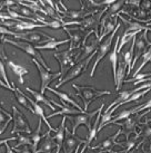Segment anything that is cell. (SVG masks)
I'll return each mask as SVG.
<instances>
[{
  "mask_svg": "<svg viewBox=\"0 0 151 153\" xmlns=\"http://www.w3.org/2000/svg\"><path fill=\"white\" fill-rule=\"evenodd\" d=\"M7 64H8L9 68L13 72V74H16V75L18 76V78H19V83H20V84H23V83H25V81H23V76L29 73L28 72V69H27L25 66L19 65V64H17V63H15V62H12L11 59L7 60Z\"/></svg>",
  "mask_w": 151,
  "mask_h": 153,
  "instance_id": "cell-20",
  "label": "cell"
},
{
  "mask_svg": "<svg viewBox=\"0 0 151 153\" xmlns=\"http://www.w3.org/2000/svg\"><path fill=\"white\" fill-rule=\"evenodd\" d=\"M32 63L36 65L38 72H39V75H40V79H41V91H40V93L45 95V92H46L47 87L49 86V84H50L52 81L57 79V78L60 79V78H61V74H60V72L51 73V72H49V71H47V69H45L43 66L36 59H32Z\"/></svg>",
  "mask_w": 151,
  "mask_h": 153,
  "instance_id": "cell-8",
  "label": "cell"
},
{
  "mask_svg": "<svg viewBox=\"0 0 151 153\" xmlns=\"http://www.w3.org/2000/svg\"><path fill=\"white\" fill-rule=\"evenodd\" d=\"M143 124V125H146V128H143L142 132H141V136H142V143H144V142H147V141L151 140V126L150 125H148V124L146 123H141Z\"/></svg>",
  "mask_w": 151,
  "mask_h": 153,
  "instance_id": "cell-37",
  "label": "cell"
},
{
  "mask_svg": "<svg viewBox=\"0 0 151 153\" xmlns=\"http://www.w3.org/2000/svg\"><path fill=\"white\" fill-rule=\"evenodd\" d=\"M16 34H17V33H13V31H11V30H9L8 28H6V27L0 25V36H6V35H9V36H12L13 38H15Z\"/></svg>",
  "mask_w": 151,
  "mask_h": 153,
  "instance_id": "cell-39",
  "label": "cell"
},
{
  "mask_svg": "<svg viewBox=\"0 0 151 153\" xmlns=\"http://www.w3.org/2000/svg\"><path fill=\"white\" fill-rule=\"evenodd\" d=\"M0 39H1L4 44L8 43V44H10V45H13L15 47L20 48L21 51H23L26 54H28L29 56L34 57V59L38 60V62H39V63L43 66V68H45V69L49 71V72L51 71V67L47 65V63L45 62V59H43L42 55L37 51V49H36V48H34V46H32V45H31V44L26 43V42H17V40H13V39L7 38L6 36H0Z\"/></svg>",
  "mask_w": 151,
  "mask_h": 153,
  "instance_id": "cell-2",
  "label": "cell"
},
{
  "mask_svg": "<svg viewBox=\"0 0 151 153\" xmlns=\"http://www.w3.org/2000/svg\"><path fill=\"white\" fill-rule=\"evenodd\" d=\"M143 153H151V140L144 142V145L142 146Z\"/></svg>",
  "mask_w": 151,
  "mask_h": 153,
  "instance_id": "cell-41",
  "label": "cell"
},
{
  "mask_svg": "<svg viewBox=\"0 0 151 153\" xmlns=\"http://www.w3.org/2000/svg\"><path fill=\"white\" fill-rule=\"evenodd\" d=\"M141 4H142V10L151 8V1H141Z\"/></svg>",
  "mask_w": 151,
  "mask_h": 153,
  "instance_id": "cell-45",
  "label": "cell"
},
{
  "mask_svg": "<svg viewBox=\"0 0 151 153\" xmlns=\"http://www.w3.org/2000/svg\"><path fill=\"white\" fill-rule=\"evenodd\" d=\"M26 91L34 96V102L36 103H38V104H39V103H40V104H45V105H47L50 110L55 111V105L50 104L51 103L50 100H49V98H47L43 94H41L40 92H37V91H34V89H31L30 87H26Z\"/></svg>",
  "mask_w": 151,
  "mask_h": 153,
  "instance_id": "cell-23",
  "label": "cell"
},
{
  "mask_svg": "<svg viewBox=\"0 0 151 153\" xmlns=\"http://www.w3.org/2000/svg\"><path fill=\"white\" fill-rule=\"evenodd\" d=\"M43 25H46V27H50V28H54V29H59V28H63L62 22H57V20H52V22H45Z\"/></svg>",
  "mask_w": 151,
  "mask_h": 153,
  "instance_id": "cell-38",
  "label": "cell"
},
{
  "mask_svg": "<svg viewBox=\"0 0 151 153\" xmlns=\"http://www.w3.org/2000/svg\"><path fill=\"white\" fill-rule=\"evenodd\" d=\"M15 96H16L18 103L20 104L21 106H23L25 108H27V110L29 111V112H31L32 114H34V107L31 106V104H30L29 97H27L25 94L22 93L19 88H17V87H16V89H15Z\"/></svg>",
  "mask_w": 151,
  "mask_h": 153,
  "instance_id": "cell-27",
  "label": "cell"
},
{
  "mask_svg": "<svg viewBox=\"0 0 151 153\" xmlns=\"http://www.w3.org/2000/svg\"><path fill=\"white\" fill-rule=\"evenodd\" d=\"M66 119L67 116H62V121L59 125V128H57V132H56V135L52 136L54 140L57 143V148H56V153H60L61 149H62L63 141H65V135H66Z\"/></svg>",
  "mask_w": 151,
  "mask_h": 153,
  "instance_id": "cell-16",
  "label": "cell"
},
{
  "mask_svg": "<svg viewBox=\"0 0 151 153\" xmlns=\"http://www.w3.org/2000/svg\"><path fill=\"white\" fill-rule=\"evenodd\" d=\"M4 145H6V149H7L6 153H16V152H15V151L12 150V148H11V146H10V145H9L8 143H6Z\"/></svg>",
  "mask_w": 151,
  "mask_h": 153,
  "instance_id": "cell-47",
  "label": "cell"
},
{
  "mask_svg": "<svg viewBox=\"0 0 151 153\" xmlns=\"http://www.w3.org/2000/svg\"><path fill=\"white\" fill-rule=\"evenodd\" d=\"M149 43H148V35L147 31H144L140 37L137 38L136 40V46H134V56H133V60H132V65H131V69L134 67L136 63L138 62V59L142 56V54L144 53V49L148 47Z\"/></svg>",
  "mask_w": 151,
  "mask_h": 153,
  "instance_id": "cell-12",
  "label": "cell"
},
{
  "mask_svg": "<svg viewBox=\"0 0 151 153\" xmlns=\"http://www.w3.org/2000/svg\"><path fill=\"white\" fill-rule=\"evenodd\" d=\"M144 110H151V98L146 103V104L140 105V107H139V113H140L141 111H144Z\"/></svg>",
  "mask_w": 151,
  "mask_h": 153,
  "instance_id": "cell-42",
  "label": "cell"
},
{
  "mask_svg": "<svg viewBox=\"0 0 151 153\" xmlns=\"http://www.w3.org/2000/svg\"><path fill=\"white\" fill-rule=\"evenodd\" d=\"M12 113H13V128L11 131V134H16V133H26V134H31V128H30L28 120L26 119V116L17 107L12 105Z\"/></svg>",
  "mask_w": 151,
  "mask_h": 153,
  "instance_id": "cell-5",
  "label": "cell"
},
{
  "mask_svg": "<svg viewBox=\"0 0 151 153\" xmlns=\"http://www.w3.org/2000/svg\"><path fill=\"white\" fill-rule=\"evenodd\" d=\"M86 143V140L80 139L79 136L72 135L71 131H69L68 128L66 126V135H65V141H63L62 150L63 153H72L75 152L76 148L79 144L84 145Z\"/></svg>",
  "mask_w": 151,
  "mask_h": 153,
  "instance_id": "cell-11",
  "label": "cell"
},
{
  "mask_svg": "<svg viewBox=\"0 0 151 153\" xmlns=\"http://www.w3.org/2000/svg\"><path fill=\"white\" fill-rule=\"evenodd\" d=\"M126 4H133L134 7H140V4H141V1H125Z\"/></svg>",
  "mask_w": 151,
  "mask_h": 153,
  "instance_id": "cell-46",
  "label": "cell"
},
{
  "mask_svg": "<svg viewBox=\"0 0 151 153\" xmlns=\"http://www.w3.org/2000/svg\"><path fill=\"white\" fill-rule=\"evenodd\" d=\"M126 4L125 1H114L111 6H109L108 7V9H107V13H106V15H108L110 18H112V17H114L116 16V13L120 10V9L123 7V4Z\"/></svg>",
  "mask_w": 151,
  "mask_h": 153,
  "instance_id": "cell-33",
  "label": "cell"
},
{
  "mask_svg": "<svg viewBox=\"0 0 151 153\" xmlns=\"http://www.w3.org/2000/svg\"><path fill=\"white\" fill-rule=\"evenodd\" d=\"M139 107H140V105L120 112V114H118L117 116H114L113 119H111V121L108 123V125H109V124H116V123H118L119 121H125L126 119L130 117V116H132V115L138 114V113H139Z\"/></svg>",
  "mask_w": 151,
  "mask_h": 153,
  "instance_id": "cell-25",
  "label": "cell"
},
{
  "mask_svg": "<svg viewBox=\"0 0 151 153\" xmlns=\"http://www.w3.org/2000/svg\"><path fill=\"white\" fill-rule=\"evenodd\" d=\"M134 15H138L139 17H144L147 13H146V11H144V10H138V11L134 13Z\"/></svg>",
  "mask_w": 151,
  "mask_h": 153,
  "instance_id": "cell-48",
  "label": "cell"
},
{
  "mask_svg": "<svg viewBox=\"0 0 151 153\" xmlns=\"http://www.w3.org/2000/svg\"><path fill=\"white\" fill-rule=\"evenodd\" d=\"M43 27H46V25H43V24H34V22H23V20H21V22H17L16 25H15V30L19 33V31H27V30H30V31H32L34 29L36 28H43Z\"/></svg>",
  "mask_w": 151,
  "mask_h": 153,
  "instance_id": "cell-26",
  "label": "cell"
},
{
  "mask_svg": "<svg viewBox=\"0 0 151 153\" xmlns=\"http://www.w3.org/2000/svg\"><path fill=\"white\" fill-rule=\"evenodd\" d=\"M11 120H13L12 115L0 106V134H4V130L7 128L9 122H11Z\"/></svg>",
  "mask_w": 151,
  "mask_h": 153,
  "instance_id": "cell-28",
  "label": "cell"
},
{
  "mask_svg": "<svg viewBox=\"0 0 151 153\" xmlns=\"http://www.w3.org/2000/svg\"><path fill=\"white\" fill-rule=\"evenodd\" d=\"M63 29L66 33H68L69 35V37H70V47H69V49H80V45H81V42H82V34H81V31L80 30H76L75 33L72 34L70 33V30L68 29L67 27H63Z\"/></svg>",
  "mask_w": 151,
  "mask_h": 153,
  "instance_id": "cell-21",
  "label": "cell"
},
{
  "mask_svg": "<svg viewBox=\"0 0 151 153\" xmlns=\"http://www.w3.org/2000/svg\"><path fill=\"white\" fill-rule=\"evenodd\" d=\"M117 18H116V20H114V22H111V19L110 20H108V22H106L105 25V28H103V30H102V33H101L100 35H99V39H97L99 43L101 44V40L105 38V37H107L108 35H110V33H112L113 30H114V28H116V24H117Z\"/></svg>",
  "mask_w": 151,
  "mask_h": 153,
  "instance_id": "cell-32",
  "label": "cell"
},
{
  "mask_svg": "<svg viewBox=\"0 0 151 153\" xmlns=\"http://www.w3.org/2000/svg\"><path fill=\"white\" fill-rule=\"evenodd\" d=\"M103 104L101 105L98 110L93 111L91 113H88V112H84V113H80V114L76 115V116H67V119L69 121H71V124H72V128H71V134L72 135H76V132H77V128L81 126V125H86L87 128H88L89 131H90V128H91V120L95 115H97L101 110H103Z\"/></svg>",
  "mask_w": 151,
  "mask_h": 153,
  "instance_id": "cell-3",
  "label": "cell"
},
{
  "mask_svg": "<svg viewBox=\"0 0 151 153\" xmlns=\"http://www.w3.org/2000/svg\"><path fill=\"white\" fill-rule=\"evenodd\" d=\"M0 86H1V87H4V88H7V89H9V91H11V89L9 88L8 86H7V84H6V83L1 79V78H0Z\"/></svg>",
  "mask_w": 151,
  "mask_h": 153,
  "instance_id": "cell-49",
  "label": "cell"
},
{
  "mask_svg": "<svg viewBox=\"0 0 151 153\" xmlns=\"http://www.w3.org/2000/svg\"><path fill=\"white\" fill-rule=\"evenodd\" d=\"M16 153H31V151H30L28 148H26V146H23L22 149H16V150H13Z\"/></svg>",
  "mask_w": 151,
  "mask_h": 153,
  "instance_id": "cell-44",
  "label": "cell"
},
{
  "mask_svg": "<svg viewBox=\"0 0 151 153\" xmlns=\"http://www.w3.org/2000/svg\"><path fill=\"white\" fill-rule=\"evenodd\" d=\"M16 39H20V40H23L26 43H40L39 45H43L46 44L47 42H50V40H54V37H50L46 34H39L37 31H29V33H17L16 36H15Z\"/></svg>",
  "mask_w": 151,
  "mask_h": 153,
  "instance_id": "cell-10",
  "label": "cell"
},
{
  "mask_svg": "<svg viewBox=\"0 0 151 153\" xmlns=\"http://www.w3.org/2000/svg\"><path fill=\"white\" fill-rule=\"evenodd\" d=\"M150 91H151L150 88H148V89H143V91H140V92H137V93H134L133 95H131L130 97L127 100L126 102L122 103V105H125V104H127V103H131V102H134V101H138V100H140L141 97H143L146 94L149 93Z\"/></svg>",
  "mask_w": 151,
  "mask_h": 153,
  "instance_id": "cell-36",
  "label": "cell"
},
{
  "mask_svg": "<svg viewBox=\"0 0 151 153\" xmlns=\"http://www.w3.org/2000/svg\"><path fill=\"white\" fill-rule=\"evenodd\" d=\"M81 145H82V144H79V145H78V146H77V148H76L75 152H73V153H79V152H80V151H79V149H80V146H81Z\"/></svg>",
  "mask_w": 151,
  "mask_h": 153,
  "instance_id": "cell-51",
  "label": "cell"
},
{
  "mask_svg": "<svg viewBox=\"0 0 151 153\" xmlns=\"http://www.w3.org/2000/svg\"><path fill=\"white\" fill-rule=\"evenodd\" d=\"M17 140V136H13V137H8V139H0V146L2 144H6V143H8L9 141H15Z\"/></svg>",
  "mask_w": 151,
  "mask_h": 153,
  "instance_id": "cell-43",
  "label": "cell"
},
{
  "mask_svg": "<svg viewBox=\"0 0 151 153\" xmlns=\"http://www.w3.org/2000/svg\"><path fill=\"white\" fill-rule=\"evenodd\" d=\"M108 150H98V151H93V150H91L89 153H103V152H107Z\"/></svg>",
  "mask_w": 151,
  "mask_h": 153,
  "instance_id": "cell-50",
  "label": "cell"
},
{
  "mask_svg": "<svg viewBox=\"0 0 151 153\" xmlns=\"http://www.w3.org/2000/svg\"><path fill=\"white\" fill-rule=\"evenodd\" d=\"M50 131H47V135L45 137V141L42 142V144L40 145V148H38L36 153H52L54 150L57 148V143L54 140V137L51 136Z\"/></svg>",
  "mask_w": 151,
  "mask_h": 153,
  "instance_id": "cell-18",
  "label": "cell"
},
{
  "mask_svg": "<svg viewBox=\"0 0 151 153\" xmlns=\"http://www.w3.org/2000/svg\"><path fill=\"white\" fill-rule=\"evenodd\" d=\"M120 26H121V24L117 22V26H116L114 30L111 33V35H109L105 42L99 45V48H98V51H97V58H96V60H95L93 67L91 68V72H90V77H93L97 66L99 65V63L103 59V57H105V56L108 54V51H110V47H111V43H112V40H113V37L117 36V31H118V29L120 28Z\"/></svg>",
  "mask_w": 151,
  "mask_h": 153,
  "instance_id": "cell-4",
  "label": "cell"
},
{
  "mask_svg": "<svg viewBox=\"0 0 151 153\" xmlns=\"http://www.w3.org/2000/svg\"><path fill=\"white\" fill-rule=\"evenodd\" d=\"M72 87L77 91V96H79L82 100V102L84 103V112L88 111L89 105L92 101L97 100L98 97L103 96V95H111V93L108 91H99L91 85L81 86L77 85V84H72Z\"/></svg>",
  "mask_w": 151,
  "mask_h": 153,
  "instance_id": "cell-1",
  "label": "cell"
},
{
  "mask_svg": "<svg viewBox=\"0 0 151 153\" xmlns=\"http://www.w3.org/2000/svg\"><path fill=\"white\" fill-rule=\"evenodd\" d=\"M92 57H93V55H91L90 57H88L87 59L81 60V62H79L78 64H76L75 66H73V67H72L71 69H70V71H69V72H68L67 74L61 78V79H60V82H58L57 84H55L56 89L59 88L60 86H62L63 84H66L67 82L72 81L73 78H77L78 76H80V75L82 74V72L87 69L89 63H90L91 59H92Z\"/></svg>",
  "mask_w": 151,
  "mask_h": 153,
  "instance_id": "cell-6",
  "label": "cell"
},
{
  "mask_svg": "<svg viewBox=\"0 0 151 153\" xmlns=\"http://www.w3.org/2000/svg\"><path fill=\"white\" fill-rule=\"evenodd\" d=\"M149 62H151V45H150V48L147 49V51L142 54V56H141V63H140V65H139L138 67L136 68V72L133 73V77L137 76L138 74H140V71H141Z\"/></svg>",
  "mask_w": 151,
  "mask_h": 153,
  "instance_id": "cell-31",
  "label": "cell"
},
{
  "mask_svg": "<svg viewBox=\"0 0 151 153\" xmlns=\"http://www.w3.org/2000/svg\"><path fill=\"white\" fill-rule=\"evenodd\" d=\"M0 78H1V79L7 84V86H8L9 88L11 89L12 92L16 89L15 85H13V84H10V82H9L8 76H7V72H6V68H4V64L1 59H0Z\"/></svg>",
  "mask_w": 151,
  "mask_h": 153,
  "instance_id": "cell-35",
  "label": "cell"
},
{
  "mask_svg": "<svg viewBox=\"0 0 151 153\" xmlns=\"http://www.w3.org/2000/svg\"><path fill=\"white\" fill-rule=\"evenodd\" d=\"M17 140H18V143L12 148L13 150L18 149L19 146L32 145V142H31V137H30V135H23L22 133H18V134H17Z\"/></svg>",
  "mask_w": 151,
  "mask_h": 153,
  "instance_id": "cell-34",
  "label": "cell"
},
{
  "mask_svg": "<svg viewBox=\"0 0 151 153\" xmlns=\"http://www.w3.org/2000/svg\"><path fill=\"white\" fill-rule=\"evenodd\" d=\"M0 59L4 60V62H7L9 59L7 55H6V53H4V43L1 39H0Z\"/></svg>",
  "mask_w": 151,
  "mask_h": 153,
  "instance_id": "cell-40",
  "label": "cell"
},
{
  "mask_svg": "<svg viewBox=\"0 0 151 153\" xmlns=\"http://www.w3.org/2000/svg\"><path fill=\"white\" fill-rule=\"evenodd\" d=\"M42 121L41 119H39V121H38V126L37 128L34 130L31 134H30V137H31V142H32V145H31V148H32V153H36L38 150V145H39V143H40V141L42 140V139H45L47 135L46 134H41V128H42Z\"/></svg>",
  "mask_w": 151,
  "mask_h": 153,
  "instance_id": "cell-17",
  "label": "cell"
},
{
  "mask_svg": "<svg viewBox=\"0 0 151 153\" xmlns=\"http://www.w3.org/2000/svg\"><path fill=\"white\" fill-rule=\"evenodd\" d=\"M148 113H150V110H148L147 112H144L143 114L139 115V116H138V114L132 115V116H130V117H128V119L125 120V122L116 123L117 125H119V126H121L122 128L121 134H125V135H126V140L129 139L130 134H132V133H133L134 135H138L139 133H137V131H136V130H137V125H138L140 119L142 117L143 115L148 114Z\"/></svg>",
  "mask_w": 151,
  "mask_h": 153,
  "instance_id": "cell-9",
  "label": "cell"
},
{
  "mask_svg": "<svg viewBox=\"0 0 151 153\" xmlns=\"http://www.w3.org/2000/svg\"><path fill=\"white\" fill-rule=\"evenodd\" d=\"M47 91H49V92H51V93H54L55 95H57L61 101H62L63 103H67V104H70L72 107H75V108H77V110L81 111V112H84V110L82 108V107L80 106L78 103L76 102L75 100H72L68 94L63 93V92H60V91H58V89L56 88H52V87H50V86H48L47 87Z\"/></svg>",
  "mask_w": 151,
  "mask_h": 153,
  "instance_id": "cell-19",
  "label": "cell"
},
{
  "mask_svg": "<svg viewBox=\"0 0 151 153\" xmlns=\"http://www.w3.org/2000/svg\"><path fill=\"white\" fill-rule=\"evenodd\" d=\"M120 134H121V130H120V131H118L116 134H113V135L107 137L106 140H103L98 145L90 146V149L93 150V151H96V150H111L113 146H116V145H120V146H122V148H125V144H123V143L116 141L118 139V136L120 135Z\"/></svg>",
  "mask_w": 151,
  "mask_h": 153,
  "instance_id": "cell-13",
  "label": "cell"
},
{
  "mask_svg": "<svg viewBox=\"0 0 151 153\" xmlns=\"http://www.w3.org/2000/svg\"><path fill=\"white\" fill-rule=\"evenodd\" d=\"M29 100H30V104H31V106L34 107V114L38 115V116H39V119H41L42 121L46 123V125L49 128V131H50V132H57V128H52V126H51L49 120L47 119L46 114H45V111H43V108H42V107L40 106L38 103H36L34 101H32L31 98H29Z\"/></svg>",
  "mask_w": 151,
  "mask_h": 153,
  "instance_id": "cell-22",
  "label": "cell"
},
{
  "mask_svg": "<svg viewBox=\"0 0 151 153\" xmlns=\"http://www.w3.org/2000/svg\"><path fill=\"white\" fill-rule=\"evenodd\" d=\"M119 42H120V36L117 35L116 36V40H114V45H113V49L111 51L109 55L110 63L112 65V74H113V79L117 74V67H118V46H119Z\"/></svg>",
  "mask_w": 151,
  "mask_h": 153,
  "instance_id": "cell-24",
  "label": "cell"
},
{
  "mask_svg": "<svg viewBox=\"0 0 151 153\" xmlns=\"http://www.w3.org/2000/svg\"><path fill=\"white\" fill-rule=\"evenodd\" d=\"M68 42H70L69 39H62V40H57V39H54V40H50V42H47L46 44H43V45H36L34 48L36 49H57L58 48L59 45H62V44H66Z\"/></svg>",
  "mask_w": 151,
  "mask_h": 153,
  "instance_id": "cell-29",
  "label": "cell"
},
{
  "mask_svg": "<svg viewBox=\"0 0 151 153\" xmlns=\"http://www.w3.org/2000/svg\"><path fill=\"white\" fill-rule=\"evenodd\" d=\"M55 58H57L59 63H60V74H61V78L65 76V74L70 71L73 66L76 65V62L77 60L73 59V56H75V51H71V49H66L63 51H60V53H55ZM60 78V79H61Z\"/></svg>",
  "mask_w": 151,
  "mask_h": 153,
  "instance_id": "cell-7",
  "label": "cell"
},
{
  "mask_svg": "<svg viewBox=\"0 0 151 153\" xmlns=\"http://www.w3.org/2000/svg\"><path fill=\"white\" fill-rule=\"evenodd\" d=\"M127 67L126 63L123 62L122 57L120 56V59H118V67H117V74H116V77H114V84H116V89L118 92L120 91V88L122 87L123 83L126 81V74H127Z\"/></svg>",
  "mask_w": 151,
  "mask_h": 153,
  "instance_id": "cell-14",
  "label": "cell"
},
{
  "mask_svg": "<svg viewBox=\"0 0 151 153\" xmlns=\"http://www.w3.org/2000/svg\"><path fill=\"white\" fill-rule=\"evenodd\" d=\"M118 17L122 20V22L126 25V30L125 33H141V31H151L150 28H148L147 26L139 24L138 22H132V20H128L126 18H123L121 15H118Z\"/></svg>",
  "mask_w": 151,
  "mask_h": 153,
  "instance_id": "cell-15",
  "label": "cell"
},
{
  "mask_svg": "<svg viewBox=\"0 0 151 153\" xmlns=\"http://www.w3.org/2000/svg\"><path fill=\"white\" fill-rule=\"evenodd\" d=\"M80 113H84V112H81V111L77 110V108H71V107H68L66 105H63L62 110L61 111H57L52 114H49L47 116L48 117H54V116H57V115H61V116H69V115H78Z\"/></svg>",
  "mask_w": 151,
  "mask_h": 153,
  "instance_id": "cell-30",
  "label": "cell"
}]
</instances>
